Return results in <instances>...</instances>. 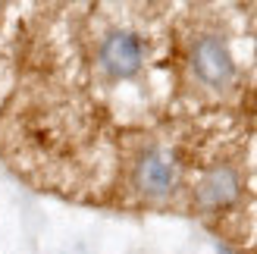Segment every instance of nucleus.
<instances>
[{
  "label": "nucleus",
  "mask_w": 257,
  "mask_h": 254,
  "mask_svg": "<svg viewBox=\"0 0 257 254\" xmlns=\"http://www.w3.org/2000/svg\"><path fill=\"white\" fill-rule=\"evenodd\" d=\"M135 185L148 198L170 195L173 185H176V160H173V154H166L160 148L145 151L141 160H138V167H135Z\"/></svg>",
  "instance_id": "obj_3"
},
{
  "label": "nucleus",
  "mask_w": 257,
  "mask_h": 254,
  "mask_svg": "<svg viewBox=\"0 0 257 254\" xmlns=\"http://www.w3.org/2000/svg\"><path fill=\"white\" fill-rule=\"evenodd\" d=\"M141 57H145V50H141V41L132 32H113L100 44V66L113 79L135 75L141 69Z\"/></svg>",
  "instance_id": "obj_2"
},
{
  "label": "nucleus",
  "mask_w": 257,
  "mask_h": 254,
  "mask_svg": "<svg viewBox=\"0 0 257 254\" xmlns=\"http://www.w3.org/2000/svg\"><path fill=\"white\" fill-rule=\"evenodd\" d=\"M195 198H198V204H201L204 210L229 207V204L238 198V176H235V170H229V167H213V170L198 182Z\"/></svg>",
  "instance_id": "obj_4"
},
{
  "label": "nucleus",
  "mask_w": 257,
  "mask_h": 254,
  "mask_svg": "<svg viewBox=\"0 0 257 254\" xmlns=\"http://www.w3.org/2000/svg\"><path fill=\"white\" fill-rule=\"evenodd\" d=\"M191 69L195 75L210 85V88H226L235 75V63H232V54L229 47L220 41L216 35H204L191 44Z\"/></svg>",
  "instance_id": "obj_1"
}]
</instances>
